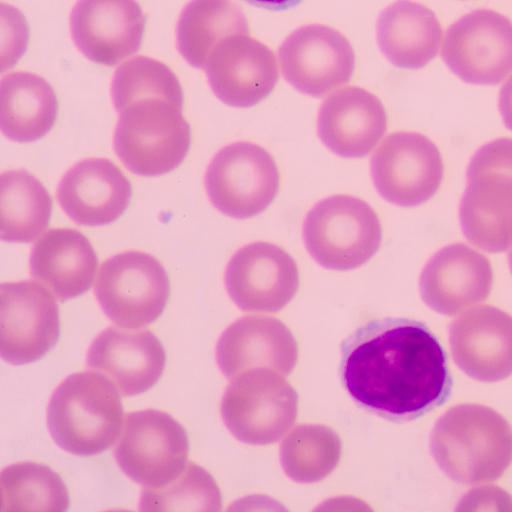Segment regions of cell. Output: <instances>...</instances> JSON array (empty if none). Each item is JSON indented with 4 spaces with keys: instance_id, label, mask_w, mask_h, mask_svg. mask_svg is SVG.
Segmentation results:
<instances>
[{
    "instance_id": "cell-1",
    "label": "cell",
    "mask_w": 512,
    "mask_h": 512,
    "mask_svg": "<svg viewBox=\"0 0 512 512\" xmlns=\"http://www.w3.org/2000/svg\"><path fill=\"white\" fill-rule=\"evenodd\" d=\"M341 377L365 409L392 421L415 419L443 403L452 380L445 352L421 322L380 318L341 345Z\"/></svg>"
},
{
    "instance_id": "cell-2",
    "label": "cell",
    "mask_w": 512,
    "mask_h": 512,
    "mask_svg": "<svg viewBox=\"0 0 512 512\" xmlns=\"http://www.w3.org/2000/svg\"><path fill=\"white\" fill-rule=\"evenodd\" d=\"M431 451L453 480L464 484L493 481L512 462V427L490 407L460 404L436 422Z\"/></svg>"
},
{
    "instance_id": "cell-3",
    "label": "cell",
    "mask_w": 512,
    "mask_h": 512,
    "mask_svg": "<svg viewBox=\"0 0 512 512\" xmlns=\"http://www.w3.org/2000/svg\"><path fill=\"white\" fill-rule=\"evenodd\" d=\"M114 106L120 116L114 147L129 170L155 176L181 164L191 144V129L182 113L183 94H140Z\"/></svg>"
},
{
    "instance_id": "cell-4",
    "label": "cell",
    "mask_w": 512,
    "mask_h": 512,
    "mask_svg": "<svg viewBox=\"0 0 512 512\" xmlns=\"http://www.w3.org/2000/svg\"><path fill=\"white\" fill-rule=\"evenodd\" d=\"M119 390L96 371L68 376L54 391L47 412L51 436L64 450L96 455L108 449L123 426Z\"/></svg>"
},
{
    "instance_id": "cell-5",
    "label": "cell",
    "mask_w": 512,
    "mask_h": 512,
    "mask_svg": "<svg viewBox=\"0 0 512 512\" xmlns=\"http://www.w3.org/2000/svg\"><path fill=\"white\" fill-rule=\"evenodd\" d=\"M459 219L466 239L490 253L512 246V138L481 146L467 168Z\"/></svg>"
},
{
    "instance_id": "cell-6",
    "label": "cell",
    "mask_w": 512,
    "mask_h": 512,
    "mask_svg": "<svg viewBox=\"0 0 512 512\" xmlns=\"http://www.w3.org/2000/svg\"><path fill=\"white\" fill-rule=\"evenodd\" d=\"M303 239L309 254L322 267L351 270L368 262L382 242V225L363 199L334 195L306 215Z\"/></svg>"
},
{
    "instance_id": "cell-7",
    "label": "cell",
    "mask_w": 512,
    "mask_h": 512,
    "mask_svg": "<svg viewBox=\"0 0 512 512\" xmlns=\"http://www.w3.org/2000/svg\"><path fill=\"white\" fill-rule=\"evenodd\" d=\"M276 370L256 368L232 378L221 402L223 421L242 442L264 445L293 425L298 395Z\"/></svg>"
},
{
    "instance_id": "cell-8",
    "label": "cell",
    "mask_w": 512,
    "mask_h": 512,
    "mask_svg": "<svg viewBox=\"0 0 512 512\" xmlns=\"http://www.w3.org/2000/svg\"><path fill=\"white\" fill-rule=\"evenodd\" d=\"M105 314L118 326L137 329L162 314L170 294L163 265L142 251H126L107 259L95 284Z\"/></svg>"
},
{
    "instance_id": "cell-9",
    "label": "cell",
    "mask_w": 512,
    "mask_h": 512,
    "mask_svg": "<svg viewBox=\"0 0 512 512\" xmlns=\"http://www.w3.org/2000/svg\"><path fill=\"white\" fill-rule=\"evenodd\" d=\"M205 185L222 213L246 219L265 211L278 194L279 169L273 156L248 141L222 148L210 162Z\"/></svg>"
},
{
    "instance_id": "cell-10",
    "label": "cell",
    "mask_w": 512,
    "mask_h": 512,
    "mask_svg": "<svg viewBox=\"0 0 512 512\" xmlns=\"http://www.w3.org/2000/svg\"><path fill=\"white\" fill-rule=\"evenodd\" d=\"M189 441L184 427L164 411L127 414L114 456L123 472L145 487H162L186 466Z\"/></svg>"
},
{
    "instance_id": "cell-11",
    "label": "cell",
    "mask_w": 512,
    "mask_h": 512,
    "mask_svg": "<svg viewBox=\"0 0 512 512\" xmlns=\"http://www.w3.org/2000/svg\"><path fill=\"white\" fill-rule=\"evenodd\" d=\"M438 146L427 136L410 131L388 135L371 159V175L387 201L413 207L430 200L444 179Z\"/></svg>"
},
{
    "instance_id": "cell-12",
    "label": "cell",
    "mask_w": 512,
    "mask_h": 512,
    "mask_svg": "<svg viewBox=\"0 0 512 512\" xmlns=\"http://www.w3.org/2000/svg\"><path fill=\"white\" fill-rule=\"evenodd\" d=\"M442 58L467 83H500L512 72V21L491 9L462 16L446 31Z\"/></svg>"
},
{
    "instance_id": "cell-13",
    "label": "cell",
    "mask_w": 512,
    "mask_h": 512,
    "mask_svg": "<svg viewBox=\"0 0 512 512\" xmlns=\"http://www.w3.org/2000/svg\"><path fill=\"white\" fill-rule=\"evenodd\" d=\"M60 320L50 290L32 280L0 286V354L12 364L40 359L55 346Z\"/></svg>"
},
{
    "instance_id": "cell-14",
    "label": "cell",
    "mask_w": 512,
    "mask_h": 512,
    "mask_svg": "<svg viewBox=\"0 0 512 512\" xmlns=\"http://www.w3.org/2000/svg\"><path fill=\"white\" fill-rule=\"evenodd\" d=\"M285 79L298 91L323 96L349 82L355 53L349 40L333 27L309 24L292 32L279 49Z\"/></svg>"
},
{
    "instance_id": "cell-15",
    "label": "cell",
    "mask_w": 512,
    "mask_h": 512,
    "mask_svg": "<svg viewBox=\"0 0 512 512\" xmlns=\"http://www.w3.org/2000/svg\"><path fill=\"white\" fill-rule=\"evenodd\" d=\"M299 282L295 259L282 247L262 241L241 247L225 272L228 294L244 311L283 309L296 295Z\"/></svg>"
},
{
    "instance_id": "cell-16",
    "label": "cell",
    "mask_w": 512,
    "mask_h": 512,
    "mask_svg": "<svg viewBox=\"0 0 512 512\" xmlns=\"http://www.w3.org/2000/svg\"><path fill=\"white\" fill-rule=\"evenodd\" d=\"M215 95L232 107L247 108L264 100L275 88L278 64L264 43L239 34L222 41L205 67Z\"/></svg>"
},
{
    "instance_id": "cell-17",
    "label": "cell",
    "mask_w": 512,
    "mask_h": 512,
    "mask_svg": "<svg viewBox=\"0 0 512 512\" xmlns=\"http://www.w3.org/2000/svg\"><path fill=\"white\" fill-rule=\"evenodd\" d=\"M145 17L136 0H78L70 16L77 48L93 62L115 65L141 46Z\"/></svg>"
},
{
    "instance_id": "cell-18",
    "label": "cell",
    "mask_w": 512,
    "mask_h": 512,
    "mask_svg": "<svg viewBox=\"0 0 512 512\" xmlns=\"http://www.w3.org/2000/svg\"><path fill=\"white\" fill-rule=\"evenodd\" d=\"M494 273L483 253L462 242L437 251L420 275V292L433 310L454 315L484 301L491 293Z\"/></svg>"
},
{
    "instance_id": "cell-19",
    "label": "cell",
    "mask_w": 512,
    "mask_h": 512,
    "mask_svg": "<svg viewBox=\"0 0 512 512\" xmlns=\"http://www.w3.org/2000/svg\"><path fill=\"white\" fill-rule=\"evenodd\" d=\"M453 358L474 379L495 382L512 375V316L489 305L469 309L449 330Z\"/></svg>"
},
{
    "instance_id": "cell-20",
    "label": "cell",
    "mask_w": 512,
    "mask_h": 512,
    "mask_svg": "<svg viewBox=\"0 0 512 512\" xmlns=\"http://www.w3.org/2000/svg\"><path fill=\"white\" fill-rule=\"evenodd\" d=\"M166 354L149 330L110 326L93 340L86 364L109 378L122 396L150 389L161 377Z\"/></svg>"
},
{
    "instance_id": "cell-21",
    "label": "cell",
    "mask_w": 512,
    "mask_h": 512,
    "mask_svg": "<svg viewBox=\"0 0 512 512\" xmlns=\"http://www.w3.org/2000/svg\"><path fill=\"white\" fill-rule=\"evenodd\" d=\"M388 118L381 100L356 86L329 95L322 103L317 120L321 141L345 158L368 155L386 133Z\"/></svg>"
},
{
    "instance_id": "cell-22",
    "label": "cell",
    "mask_w": 512,
    "mask_h": 512,
    "mask_svg": "<svg viewBox=\"0 0 512 512\" xmlns=\"http://www.w3.org/2000/svg\"><path fill=\"white\" fill-rule=\"evenodd\" d=\"M216 358L221 371L232 379L256 368L289 374L298 359L297 342L280 320L270 316H245L221 335Z\"/></svg>"
},
{
    "instance_id": "cell-23",
    "label": "cell",
    "mask_w": 512,
    "mask_h": 512,
    "mask_svg": "<svg viewBox=\"0 0 512 512\" xmlns=\"http://www.w3.org/2000/svg\"><path fill=\"white\" fill-rule=\"evenodd\" d=\"M130 181L109 159L89 158L75 164L62 178L57 191L64 212L76 223L108 224L128 207Z\"/></svg>"
},
{
    "instance_id": "cell-24",
    "label": "cell",
    "mask_w": 512,
    "mask_h": 512,
    "mask_svg": "<svg viewBox=\"0 0 512 512\" xmlns=\"http://www.w3.org/2000/svg\"><path fill=\"white\" fill-rule=\"evenodd\" d=\"M98 266L88 238L71 228H53L35 243L30 268L32 276L60 301L86 292Z\"/></svg>"
},
{
    "instance_id": "cell-25",
    "label": "cell",
    "mask_w": 512,
    "mask_h": 512,
    "mask_svg": "<svg viewBox=\"0 0 512 512\" xmlns=\"http://www.w3.org/2000/svg\"><path fill=\"white\" fill-rule=\"evenodd\" d=\"M442 27L436 14L421 3L399 0L386 7L377 21V41L395 66L420 69L439 52Z\"/></svg>"
},
{
    "instance_id": "cell-26",
    "label": "cell",
    "mask_w": 512,
    "mask_h": 512,
    "mask_svg": "<svg viewBox=\"0 0 512 512\" xmlns=\"http://www.w3.org/2000/svg\"><path fill=\"white\" fill-rule=\"evenodd\" d=\"M58 101L51 85L25 71L12 72L0 83V127L17 142L40 139L53 127Z\"/></svg>"
},
{
    "instance_id": "cell-27",
    "label": "cell",
    "mask_w": 512,
    "mask_h": 512,
    "mask_svg": "<svg viewBox=\"0 0 512 512\" xmlns=\"http://www.w3.org/2000/svg\"><path fill=\"white\" fill-rule=\"evenodd\" d=\"M248 33L246 16L234 1L192 0L178 20L177 47L188 63L205 69L212 52L222 41Z\"/></svg>"
},
{
    "instance_id": "cell-28",
    "label": "cell",
    "mask_w": 512,
    "mask_h": 512,
    "mask_svg": "<svg viewBox=\"0 0 512 512\" xmlns=\"http://www.w3.org/2000/svg\"><path fill=\"white\" fill-rule=\"evenodd\" d=\"M52 200L44 185L23 169L0 176V235L9 242H31L48 226Z\"/></svg>"
},
{
    "instance_id": "cell-29",
    "label": "cell",
    "mask_w": 512,
    "mask_h": 512,
    "mask_svg": "<svg viewBox=\"0 0 512 512\" xmlns=\"http://www.w3.org/2000/svg\"><path fill=\"white\" fill-rule=\"evenodd\" d=\"M2 512H63L69 505L65 483L57 472L36 462H19L0 474Z\"/></svg>"
},
{
    "instance_id": "cell-30",
    "label": "cell",
    "mask_w": 512,
    "mask_h": 512,
    "mask_svg": "<svg viewBox=\"0 0 512 512\" xmlns=\"http://www.w3.org/2000/svg\"><path fill=\"white\" fill-rule=\"evenodd\" d=\"M340 456L339 436L331 428L315 424L294 428L282 441L280 448L285 473L300 483L324 479L335 469Z\"/></svg>"
},
{
    "instance_id": "cell-31",
    "label": "cell",
    "mask_w": 512,
    "mask_h": 512,
    "mask_svg": "<svg viewBox=\"0 0 512 512\" xmlns=\"http://www.w3.org/2000/svg\"><path fill=\"white\" fill-rule=\"evenodd\" d=\"M222 498L212 475L196 463H187L181 474L162 487H145L141 511H219Z\"/></svg>"
},
{
    "instance_id": "cell-32",
    "label": "cell",
    "mask_w": 512,
    "mask_h": 512,
    "mask_svg": "<svg viewBox=\"0 0 512 512\" xmlns=\"http://www.w3.org/2000/svg\"><path fill=\"white\" fill-rule=\"evenodd\" d=\"M499 110L505 126L512 131V75L501 88Z\"/></svg>"
},
{
    "instance_id": "cell-33",
    "label": "cell",
    "mask_w": 512,
    "mask_h": 512,
    "mask_svg": "<svg viewBox=\"0 0 512 512\" xmlns=\"http://www.w3.org/2000/svg\"><path fill=\"white\" fill-rule=\"evenodd\" d=\"M251 4L271 10H282L297 5L302 0H246Z\"/></svg>"
},
{
    "instance_id": "cell-34",
    "label": "cell",
    "mask_w": 512,
    "mask_h": 512,
    "mask_svg": "<svg viewBox=\"0 0 512 512\" xmlns=\"http://www.w3.org/2000/svg\"><path fill=\"white\" fill-rule=\"evenodd\" d=\"M508 263H509L510 270L512 272V249L510 250V252L508 254Z\"/></svg>"
}]
</instances>
